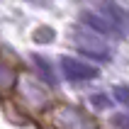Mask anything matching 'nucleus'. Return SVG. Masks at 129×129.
<instances>
[{
	"mask_svg": "<svg viewBox=\"0 0 129 129\" xmlns=\"http://www.w3.org/2000/svg\"><path fill=\"white\" fill-rule=\"evenodd\" d=\"M61 66L66 68V76L71 80H88V78H95V68L93 66L83 63V61H76V58H68L66 56L61 61Z\"/></svg>",
	"mask_w": 129,
	"mask_h": 129,
	"instance_id": "f257e3e1",
	"label": "nucleus"
},
{
	"mask_svg": "<svg viewBox=\"0 0 129 129\" xmlns=\"http://www.w3.org/2000/svg\"><path fill=\"white\" fill-rule=\"evenodd\" d=\"M12 80H15V71L0 61V88H10V85H12Z\"/></svg>",
	"mask_w": 129,
	"mask_h": 129,
	"instance_id": "f03ea898",
	"label": "nucleus"
},
{
	"mask_svg": "<svg viewBox=\"0 0 129 129\" xmlns=\"http://www.w3.org/2000/svg\"><path fill=\"white\" fill-rule=\"evenodd\" d=\"M112 122H115L117 127H124V129H129V117H127V115H117L115 119H112Z\"/></svg>",
	"mask_w": 129,
	"mask_h": 129,
	"instance_id": "7ed1b4c3",
	"label": "nucleus"
},
{
	"mask_svg": "<svg viewBox=\"0 0 129 129\" xmlns=\"http://www.w3.org/2000/svg\"><path fill=\"white\" fill-rule=\"evenodd\" d=\"M117 98H119L122 102H127V105H129V88H119V90H117Z\"/></svg>",
	"mask_w": 129,
	"mask_h": 129,
	"instance_id": "20e7f679",
	"label": "nucleus"
}]
</instances>
